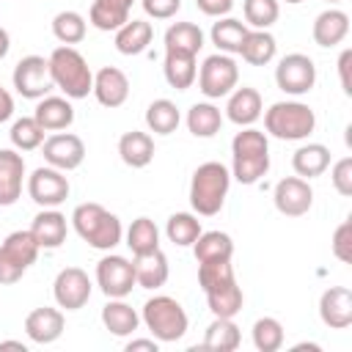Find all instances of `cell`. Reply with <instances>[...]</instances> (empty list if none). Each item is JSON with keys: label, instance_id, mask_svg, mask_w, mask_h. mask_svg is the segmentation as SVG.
Masks as SVG:
<instances>
[{"label": "cell", "instance_id": "12", "mask_svg": "<svg viewBox=\"0 0 352 352\" xmlns=\"http://www.w3.org/2000/svg\"><path fill=\"white\" fill-rule=\"evenodd\" d=\"M96 283L104 292V297H126L135 283V267L124 256H104L96 264Z\"/></svg>", "mask_w": 352, "mask_h": 352}, {"label": "cell", "instance_id": "35", "mask_svg": "<svg viewBox=\"0 0 352 352\" xmlns=\"http://www.w3.org/2000/svg\"><path fill=\"white\" fill-rule=\"evenodd\" d=\"M195 261H214V258H231L234 256V242L223 231H201L198 239L192 242Z\"/></svg>", "mask_w": 352, "mask_h": 352}, {"label": "cell", "instance_id": "41", "mask_svg": "<svg viewBox=\"0 0 352 352\" xmlns=\"http://www.w3.org/2000/svg\"><path fill=\"white\" fill-rule=\"evenodd\" d=\"M52 33L60 44H80L85 38V19L77 11H60L52 19Z\"/></svg>", "mask_w": 352, "mask_h": 352}, {"label": "cell", "instance_id": "42", "mask_svg": "<svg viewBox=\"0 0 352 352\" xmlns=\"http://www.w3.org/2000/svg\"><path fill=\"white\" fill-rule=\"evenodd\" d=\"M8 135H11V143H14L16 151H33V148H38L44 143V129L33 116L30 118H25V116L16 118Z\"/></svg>", "mask_w": 352, "mask_h": 352}, {"label": "cell", "instance_id": "36", "mask_svg": "<svg viewBox=\"0 0 352 352\" xmlns=\"http://www.w3.org/2000/svg\"><path fill=\"white\" fill-rule=\"evenodd\" d=\"M201 47H204V33H201V28L192 25V22H173V25L165 30V50L198 55Z\"/></svg>", "mask_w": 352, "mask_h": 352}, {"label": "cell", "instance_id": "31", "mask_svg": "<svg viewBox=\"0 0 352 352\" xmlns=\"http://www.w3.org/2000/svg\"><path fill=\"white\" fill-rule=\"evenodd\" d=\"M292 168L297 176L302 179H314V176H322L327 168H330V148L322 146V143H305L294 151L292 157Z\"/></svg>", "mask_w": 352, "mask_h": 352}, {"label": "cell", "instance_id": "26", "mask_svg": "<svg viewBox=\"0 0 352 352\" xmlns=\"http://www.w3.org/2000/svg\"><path fill=\"white\" fill-rule=\"evenodd\" d=\"M33 118L41 124L44 132H58V129L72 126V121H74V107H72L69 99H63V96H44V99L36 104Z\"/></svg>", "mask_w": 352, "mask_h": 352}, {"label": "cell", "instance_id": "49", "mask_svg": "<svg viewBox=\"0 0 352 352\" xmlns=\"http://www.w3.org/2000/svg\"><path fill=\"white\" fill-rule=\"evenodd\" d=\"M349 63H352V50H344L338 58V74H341V88L349 96L352 94V80H349Z\"/></svg>", "mask_w": 352, "mask_h": 352}, {"label": "cell", "instance_id": "32", "mask_svg": "<svg viewBox=\"0 0 352 352\" xmlns=\"http://www.w3.org/2000/svg\"><path fill=\"white\" fill-rule=\"evenodd\" d=\"M275 52H278V44L270 30H248V36L239 47L242 60L250 66H267L275 58Z\"/></svg>", "mask_w": 352, "mask_h": 352}, {"label": "cell", "instance_id": "53", "mask_svg": "<svg viewBox=\"0 0 352 352\" xmlns=\"http://www.w3.org/2000/svg\"><path fill=\"white\" fill-rule=\"evenodd\" d=\"M0 349H19V352H28V346L22 341H0Z\"/></svg>", "mask_w": 352, "mask_h": 352}, {"label": "cell", "instance_id": "40", "mask_svg": "<svg viewBox=\"0 0 352 352\" xmlns=\"http://www.w3.org/2000/svg\"><path fill=\"white\" fill-rule=\"evenodd\" d=\"M126 245H129V250L135 256L148 253V250H157L160 248V231H157L154 220H148V217L132 220V226L126 231Z\"/></svg>", "mask_w": 352, "mask_h": 352}, {"label": "cell", "instance_id": "22", "mask_svg": "<svg viewBox=\"0 0 352 352\" xmlns=\"http://www.w3.org/2000/svg\"><path fill=\"white\" fill-rule=\"evenodd\" d=\"M349 33V16L341 11V8H327L322 11L316 19H314V28H311V36L319 47H336L346 38Z\"/></svg>", "mask_w": 352, "mask_h": 352}, {"label": "cell", "instance_id": "33", "mask_svg": "<svg viewBox=\"0 0 352 352\" xmlns=\"http://www.w3.org/2000/svg\"><path fill=\"white\" fill-rule=\"evenodd\" d=\"M212 44L217 47V52H226V55H239V47L248 36V25L234 19V16H226L220 22L212 25Z\"/></svg>", "mask_w": 352, "mask_h": 352}, {"label": "cell", "instance_id": "18", "mask_svg": "<svg viewBox=\"0 0 352 352\" xmlns=\"http://www.w3.org/2000/svg\"><path fill=\"white\" fill-rule=\"evenodd\" d=\"M94 96L104 107H121L129 96V80L121 69L104 66L94 74Z\"/></svg>", "mask_w": 352, "mask_h": 352}, {"label": "cell", "instance_id": "50", "mask_svg": "<svg viewBox=\"0 0 352 352\" xmlns=\"http://www.w3.org/2000/svg\"><path fill=\"white\" fill-rule=\"evenodd\" d=\"M11 116H14V99H11V94L0 85V124L8 121Z\"/></svg>", "mask_w": 352, "mask_h": 352}, {"label": "cell", "instance_id": "19", "mask_svg": "<svg viewBox=\"0 0 352 352\" xmlns=\"http://www.w3.org/2000/svg\"><path fill=\"white\" fill-rule=\"evenodd\" d=\"M63 324H66L63 314L58 308H50V305L36 308V311H30L25 316V333H28V338L33 344H52V341H58L60 333H63Z\"/></svg>", "mask_w": 352, "mask_h": 352}, {"label": "cell", "instance_id": "20", "mask_svg": "<svg viewBox=\"0 0 352 352\" xmlns=\"http://www.w3.org/2000/svg\"><path fill=\"white\" fill-rule=\"evenodd\" d=\"M30 234L38 242V248L55 250L66 242V217L58 209H41L30 223Z\"/></svg>", "mask_w": 352, "mask_h": 352}, {"label": "cell", "instance_id": "51", "mask_svg": "<svg viewBox=\"0 0 352 352\" xmlns=\"http://www.w3.org/2000/svg\"><path fill=\"white\" fill-rule=\"evenodd\" d=\"M157 346H160V341H157V338H135V341H129V344H126V352H135V349L157 352Z\"/></svg>", "mask_w": 352, "mask_h": 352}, {"label": "cell", "instance_id": "38", "mask_svg": "<svg viewBox=\"0 0 352 352\" xmlns=\"http://www.w3.org/2000/svg\"><path fill=\"white\" fill-rule=\"evenodd\" d=\"M182 116H179V107L170 102V99H154L148 107H146V126L154 132V135H170L176 132Z\"/></svg>", "mask_w": 352, "mask_h": 352}, {"label": "cell", "instance_id": "43", "mask_svg": "<svg viewBox=\"0 0 352 352\" xmlns=\"http://www.w3.org/2000/svg\"><path fill=\"white\" fill-rule=\"evenodd\" d=\"M253 344L258 352H278L283 346V324L275 316H261L253 324Z\"/></svg>", "mask_w": 352, "mask_h": 352}, {"label": "cell", "instance_id": "21", "mask_svg": "<svg viewBox=\"0 0 352 352\" xmlns=\"http://www.w3.org/2000/svg\"><path fill=\"white\" fill-rule=\"evenodd\" d=\"M206 294V302H209V311L214 316H226V319H234L239 311H242V289L236 286V278H228V280H220L209 289H204Z\"/></svg>", "mask_w": 352, "mask_h": 352}, {"label": "cell", "instance_id": "1", "mask_svg": "<svg viewBox=\"0 0 352 352\" xmlns=\"http://www.w3.org/2000/svg\"><path fill=\"white\" fill-rule=\"evenodd\" d=\"M231 157H234L231 176L239 184H256L270 170V143H267V135L253 129V126H245L231 140Z\"/></svg>", "mask_w": 352, "mask_h": 352}, {"label": "cell", "instance_id": "54", "mask_svg": "<svg viewBox=\"0 0 352 352\" xmlns=\"http://www.w3.org/2000/svg\"><path fill=\"white\" fill-rule=\"evenodd\" d=\"M286 3H292V6H297V3H302V0H286Z\"/></svg>", "mask_w": 352, "mask_h": 352}, {"label": "cell", "instance_id": "13", "mask_svg": "<svg viewBox=\"0 0 352 352\" xmlns=\"http://www.w3.org/2000/svg\"><path fill=\"white\" fill-rule=\"evenodd\" d=\"M272 201H275V209L286 217H302L311 204H314V190L308 184V179L302 176H286L275 184L272 190Z\"/></svg>", "mask_w": 352, "mask_h": 352}, {"label": "cell", "instance_id": "15", "mask_svg": "<svg viewBox=\"0 0 352 352\" xmlns=\"http://www.w3.org/2000/svg\"><path fill=\"white\" fill-rule=\"evenodd\" d=\"M41 146H44L47 165H52V168H58L63 173L80 168L82 160H85V143L72 132H58V135L47 138Z\"/></svg>", "mask_w": 352, "mask_h": 352}, {"label": "cell", "instance_id": "17", "mask_svg": "<svg viewBox=\"0 0 352 352\" xmlns=\"http://www.w3.org/2000/svg\"><path fill=\"white\" fill-rule=\"evenodd\" d=\"M25 160L16 148H0V206L16 204L22 195Z\"/></svg>", "mask_w": 352, "mask_h": 352}, {"label": "cell", "instance_id": "34", "mask_svg": "<svg viewBox=\"0 0 352 352\" xmlns=\"http://www.w3.org/2000/svg\"><path fill=\"white\" fill-rule=\"evenodd\" d=\"M223 126V113L212 102H195L187 110V129L195 138H212Z\"/></svg>", "mask_w": 352, "mask_h": 352}, {"label": "cell", "instance_id": "6", "mask_svg": "<svg viewBox=\"0 0 352 352\" xmlns=\"http://www.w3.org/2000/svg\"><path fill=\"white\" fill-rule=\"evenodd\" d=\"M143 324L151 330V336L157 341L170 344L187 333V314L179 300H173L168 294H157V297L146 300V305H143Z\"/></svg>", "mask_w": 352, "mask_h": 352}, {"label": "cell", "instance_id": "3", "mask_svg": "<svg viewBox=\"0 0 352 352\" xmlns=\"http://www.w3.org/2000/svg\"><path fill=\"white\" fill-rule=\"evenodd\" d=\"M231 187V170L223 162H204L195 168L190 182V204L198 214L212 217L223 209Z\"/></svg>", "mask_w": 352, "mask_h": 352}, {"label": "cell", "instance_id": "10", "mask_svg": "<svg viewBox=\"0 0 352 352\" xmlns=\"http://www.w3.org/2000/svg\"><path fill=\"white\" fill-rule=\"evenodd\" d=\"M275 82L283 94H292V96H302L314 88L316 82V66L308 55L302 52H292V55H283L275 66Z\"/></svg>", "mask_w": 352, "mask_h": 352}, {"label": "cell", "instance_id": "39", "mask_svg": "<svg viewBox=\"0 0 352 352\" xmlns=\"http://www.w3.org/2000/svg\"><path fill=\"white\" fill-rule=\"evenodd\" d=\"M165 234H168V239H170L173 245L187 248V245H192V242L198 239V234H201V220H198L195 214H190V212H176V214L168 217Z\"/></svg>", "mask_w": 352, "mask_h": 352}, {"label": "cell", "instance_id": "24", "mask_svg": "<svg viewBox=\"0 0 352 352\" xmlns=\"http://www.w3.org/2000/svg\"><path fill=\"white\" fill-rule=\"evenodd\" d=\"M132 267H135V283L143 286V289H160V286H165L168 272H170L168 270V258H165V253L160 248L135 256Z\"/></svg>", "mask_w": 352, "mask_h": 352}, {"label": "cell", "instance_id": "28", "mask_svg": "<svg viewBox=\"0 0 352 352\" xmlns=\"http://www.w3.org/2000/svg\"><path fill=\"white\" fill-rule=\"evenodd\" d=\"M129 8H132V0H94L88 19L96 30L110 33V30H118L121 25L129 22Z\"/></svg>", "mask_w": 352, "mask_h": 352}, {"label": "cell", "instance_id": "45", "mask_svg": "<svg viewBox=\"0 0 352 352\" xmlns=\"http://www.w3.org/2000/svg\"><path fill=\"white\" fill-rule=\"evenodd\" d=\"M330 182H333V187H336L338 195H344V198L352 195V157H341V160L333 165Z\"/></svg>", "mask_w": 352, "mask_h": 352}, {"label": "cell", "instance_id": "30", "mask_svg": "<svg viewBox=\"0 0 352 352\" xmlns=\"http://www.w3.org/2000/svg\"><path fill=\"white\" fill-rule=\"evenodd\" d=\"M165 80L170 88L176 91H187L195 77H198V69H195V55L190 52H173V50H165Z\"/></svg>", "mask_w": 352, "mask_h": 352}, {"label": "cell", "instance_id": "25", "mask_svg": "<svg viewBox=\"0 0 352 352\" xmlns=\"http://www.w3.org/2000/svg\"><path fill=\"white\" fill-rule=\"evenodd\" d=\"M102 324L113 336L124 338V336H132L138 330L140 316H138V311L132 305L124 302V297H107V305L102 308Z\"/></svg>", "mask_w": 352, "mask_h": 352}, {"label": "cell", "instance_id": "47", "mask_svg": "<svg viewBox=\"0 0 352 352\" xmlns=\"http://www.w3.org/2000/svg\"><path fill=\"white\" fill-rule=\"evenodd\" d=\"M182 8V0H143V11L154 19H170Z\"/></svg>", "mask_w": 352, "mask_h": 352}, {"label": "cell", "instance_id": "23", "mask_svg": "<svg viewBox=\"0 0 352 352\" xmlns=\"http://www.w3.org/2000/svg\"><path fill=\"white\" fill-rule=\"evenodd\" d=\"M226 116L236 126H250L261 116V94L250 85H242V88L231 91L228 104H226Z\"/></svg>", "mask_w": 352, "mask_h": 352}, {"label": "cell", "instance_id": "11", "mask_svg": "<svg viewBox=\"0 0 352 352\" xmlns=\"http://www.w3.org/2000/svg\"><path fill=\"white\" fill-rule=\"evenodd\" d=\"M28 195L41 206V209H55L69 198V179L63 170L52 165H41L28 176Z\"/></svg>", "mask_w": 352, "mask_h": 352}, {"label": "cell", "instance_id": "44", "mask_svg": "<svg viewBox=\"0 0 352 352\" xmlns=\"http://www.w3.org/2000/svg\"><path fill=\"white\" fill-rule=\"evenodd\" d=\"M242 11H245V25H253L256 30H267L270 25L278 22L280 6L278 0H245Z\"/></svg>", "mask_w": 352, "mask_h": 352}, {"label": "cell", "instance_id": "55", "mask_svg": "<svg viewBox=\"0 0 352 352\" xmlns=\"http://www.w3.org/2000/svg\"><path fill=\"white\" fill-rule=\"evenodd\" d=\"M327 3H341V0H327Z\"/></svg>", "mask_w": 352, "mask_h": 352}, {"label": "cell", "instance_id": "29", "mask_svg": "<svg viewBox=\"0 0 352 352\" xmlns=\"http://www.w3.org/2000/svg\"><path fill=\"white\" fill-rule=\"evenodd\" d=\"M154 38V28L146 19H129L116 30V50L121 55H140Z\"/></svg>", "mask_w": 352, "mask_h": 352}, {"label": "cell", "instance_id": "4", "mask_svg": "<svg viewBox=\"0 0 352 352\" xmlns=\"http://www.w3.org/2000/svg\"><path fill=\"white\" fill-rule=\"evenodd\" d=\"M72 223L80 239L96 250H113L121 242V220L113 212H107L102 204L88 201V204L74 206Z\"/></svg>", "mask_w": 352, "mask_h": 352}, {"label": "cell", "instance_id": "9", "mask_svg": "<svg viewBox=\"0 0 352 352\" xmlns=\"http://www.w3.org/2000/svg\"><path fill=\"white\" fill-rule=\"evenodd\" d=\"M14 88L25 99H44L55 88L50 74V60L41 55H25L14 66Z\"/></svg>", "mask_w": 352, "mask_h": 352}, {"label": "cell", "instance_id": "46", "mask_svg": "<svg viewBox=\"0 0 352 352\" xmlns=\"http://www.w3.org/2000/svg\"><path fill=\"white\" fill-rule=\"evenodd\" d=\"M333 256L344 264L352 261V220H344L333 234Z\"/></svg>", "mask_w": 352, "mask_h": 352}, {"label": "cell", "instance_id": "5", "mask_svg": "<svg viewBox=\"0 0 352 352\" xmlns=\"http://www.w3.org/2000/svg\"><path fill=\"white\" fill-rule=\"evenodd\" d=\"M264 126L278 140H302L314 132L316 116L302 102H275L264 113Z\"/></svg>", "mask_w": 352, "mask_h": 352}, {"label": "cell", "instance_id": "8", "mask_svg": "<svg viewBox=\"0 0 352 352\" xmlns=\"http://www.w3.org/2000/svg\"><path fill=\"white\" fill-rule=\"evenodd\" d=\"M236 80H239V66L231 55L226 52H214L209 55L204 63H201V72H198V88L206 99H220V96H228L234 88H236Z\"/></svg>", "mask_w": 352, "mask_h": 352}, {"label": "cell", "instance_id": "27", "mask_svg": "<svg viewBox=\"0 0 352 352\" xmlns=\"http://www.w3.org/2000/svg\"><path fill=\"white\" fill-rule=\"evenodd\" d=\"M118 154H121L124 165H129V168H146L154 160V140H151L148 132H140V129L124 132L118 138Z\"/></svg>", "mask_w": 352, "mask_h": 352}, {"label": "cell", "instance_id": "7", "mask_svg": "<svg viewBox=\"0 0 352 352\" xmlns=\"http://www.w3.org/2000/svg\"><path fill=\"white\" fill-rule=\"evenodd\" d=\"M38 250H41V248H38V242L33 239L30 228H28V231H14V234H8V236L3 239V245H0V283H6V286L16 283V280L25 275V270L36 261Z\"/></svg>", "mask_w": 352, "mask_h": 352}, {"label": "cell", "instance_id": "52", "mask_svg": "<svg viewBox=\"0 0 352 352\" xmlns=\"http://www.w3.org/2000/svg\"><path fill=\"white\" fill-rule=\"evenodd\" d=\"M8 47H11V36H8L6 28H0V60L8 55Z\"/></svg>", "mask_w": 352, "mask_h": 352}, {"label": "cell", "instance_id": "2", "mask_svg": "<svg viewBox=\"0 0 352 352\" xmlns=\"http://www.w3.org/2000/svg\"><path fill=\"white\" fill-rule=\"evenodd\" d=\"M50 60V74L55 88H60L66 94V99H82L94 91V72L88 66V60L69 44L55 47Z\"/></svg>", "mask_w": 352, "mask_h": 352}, {"label": "cell", "instance_id": "14", "mask_svg": "<svg viewBox=\"0 0 352 352\" xmlns=\"http://www.w3.org/2000/svg\"><path fill=\"white\" fill-rule=\"evenodd\" d=\"M52 294L55 302L66 311H77L91 300V278L85 270L80 267H66L58 272L55 283H52Z\"/></svg>", "mask_w": 352, "mask_h": 352}, {"label": "cell", "instance_id": "48", "mask_svg": "<svg viewBox=\"0 0 352 352\" xmlns=\"http://www.w3.org/2000/svg\"><path fill=\"white\" fill-rule=\"evenodd\" d=\"M195 6L206 16H226L234 8V0H195Z\"/></svg>", "mask_w": 352, "mask_h": 352}, {"label": "cell", "instance_id": "16", "mask_svg": "<svg viewBox=\"0 0 352 352\" xmlns=\"http://www.w3.org/2000/svg\"><path fill=\"white\" fill-rule=\"evenodd\" d=\"M319 316L330 330H346L352 324V292L346 286H330L319 297Z\"/></svg>", "mask_w": 352, "mask_h": 352}, {"label": "cell", "instance_id": "37", "mask_svg": "<svg viewBox=\"0 0 352 352\" xmlns=\"http://www.w3.org/2000/svg\"><path fill=\"white\" fill-rule=\"evenodd\" d=\"M239 341H242L239 327L234 324V319H226V316H214V322L206 327V336H204V346L217 352H234Z\"/></svg>", "mask_w": 352, "mask_h": 352}]
</instances>
